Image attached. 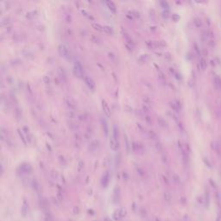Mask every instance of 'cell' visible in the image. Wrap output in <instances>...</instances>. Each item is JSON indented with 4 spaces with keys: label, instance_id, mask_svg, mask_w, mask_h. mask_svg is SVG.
I'll return each mask as SVG.
<instances>
[{
    "label": "cell",
    "instance_id": "cell-1",
    "mask_svg": "<svg viewBox=\"0 0 221 221\" xmlns=\"http://www.w3.org/2000/svg\"><path fill=\"white\" fill-rule=\"evenodd\" d=\"M58 52L62 57L67 60H70L72 58V51L66 43H61L58 46Z\"/></svg>",
    "mask_w": 221,
    "mask_h": 221
},
{
    "label": "cell",
    "instance_id": "cell-2",
    "mask_svg": "<svg viewBox=\"0 0 221 221\" xmlns=\"http://www.w3.org/2000/svg\"><path fill=\"white\" fill-rule=\"evenodd\" d=\"M74 74L77 77L83 76V67L79 61H75L74 64Z\"/></svg>",
    "mask_w": 221,
    "mask_h": 221
},
{
    "label": "cell",
    "instance_id": "cell-3",
    "mask_svg": "<svg viewBox=\"0 0 221 221\" xmlns=\"http://www.w3.org/2000/svg\"><path fill=\"white\" fill-rule=\"evenodd\" d=\"M84 79H85V82H86V86L89 87V89L92 90V91H94V89H95V83L93 80V79L91 77L87 76V75H85L84 76Z\"/></svg>",
    "mask_w": 221,
    "mask_h": 221
},
{
    "label": "cell",
    "instance_id": "cell-4",
    "mask_svg": "<svg viewBox=\"0 0 221 221\" xmlns=\"http://www.w3.org/2000/svg\"><path fill=\"white\" fill-rule=\"evenodd\" d=\"M99 148V141L98 140H93L90 144H89V146H88V149L91 151V152H95L97 151Z\"/></svg>",
    "mask_w": 221,
    "mask_h": 221
},
{
    "label": "cell",
    "instance_id": "cell-5",
    "mask_svg": "<svg viewBox=\"0 0 221 221\" xmlns=\"http://www.w3.org/2000/svg\"><path fill=\"white\" fill-rule=\"evenodd\" d=\"M109 144H110V148L113 151H117L119 148V141H116L112 137V138H110V141H109Z\"/></svg>",
    "mask_w": 221,
    "mask_h": 221
},
{
    "label": "cell",
    "instance_id": "cell-6",
    "mask_svg": "<svg viewBox=\"0 0 221 221\" xmlns=\"http://www.w3.org/2000/svg\"><path fill=\"white\" fill-rule=\"evenodd\" d=\"M102 108H103V111H104V112H105V116L106 117H108V118H110L111 117V110H110V108H109V106H108V104L105 102V100H102Z\"/></svg>",
    "mask_w": 221,
    "mask_h": 221
},
{
    "label": "cell",
    "instance_id": "cell-7",
    "mask_svg": "<svg viewBox=\"0 0 221 221\" xmlns=\"http://www.w3.org/2000/svg\"><path fill=\"white\" fill-rule=\"evenodd\" d=\"M65 103H66V105L68 106V110H74L75 107H76L75 103H74L71 98H66V99H65Z\"/></svg>",
    "mask_w": 221,
    "mask_h": 221
},
{
    "label": "cell",
    "instance_id": "cell-8",
    "mask_svg": "<svg viewBox=\"0 0 221 221\" xmlns=\"http://www.w3.org/2000/svg\"><path fill=\"white\" fill-rule=\"evenodd\" d=\"M105 4L107 5L108 9H109L111 11H112V12H114V13L117 12V7H116L115 3H114L112 1H105Z\"/></svg>",
    "mask_w": 221,
    "mask_h": 221
},
{
    "label": "cell",
    "instance_id": "cell-9",
    "mask_svg": "<svg viewBox=\"0 0 221 221\" xmlns=\"http://www.w3.org/2000/svg\"><path fill=\"white\" fill-rule=\"evenodd\" d=\"M20 169H21L22 172L25 173V174H29V173L31 172V170H32L30 165L27 164V163H24V164L20 165Z\"/></svg>",
    "mask_w": 221,
    "mask_h": 221
},
{
    "label": "cell",
    "instance_id": "cell-10",
    "mask_svg": "<svg viewBox=\"0 0 221 221\" xmlns=\"http://www.w3.org/2000/svg\"><path fill=\"white\" fill-rule=\"evenodd\" d=\"M109 179H110V174H109V172L106 171V172L103 175V178H102V185L104 187H106L109 183Z\"/></svg>",
    "mask_w": 221,
    "mask_h": 221
},
{
    "label": "cell",
    "instance_id": "cell-11",
    "mask_svg": "<svg viewBox=\"0 0 221 221\" xmlns=\"http://www.w3.org/2000/svg\"><path fill=\"white\" fill-rule=\"evenodd\" d=\"M112 137H113L116 141H119V127L117 126V124H114V125H113V129H112Z\"/></svg>",
    "mask_w": 221,
    "mask_h": 221
},
{
    "label": "cell",
    "instance_id": "cell-12",
    "mask_svg": "<svg viewBox=\"0 0 221 221\" xmlns=\"http://www.w3.org/2000/svg\"><path fill=\"white\" fill-rule=\"evenodd\" d=\"M0 137H1V140L2 141H5L8 139V137H7V131L6 130L4 129L3 126H1V131H0Z\"/></svg>",
    "mask_w": 221,
    "mask_h": 221
},
{
    "label": "cell",
    "instance_id": "cell-13",
    "mask_svg": "<svg viewBox=\"0 0 221 221\" xmlns=\"http://www.w3.org/2000/svg\"><path fill=\"white\" fill-rule=\"evenodd\" d=\"M101 122H102V126H103V130L105 131V136H108L109 134V127H108V124H107V122L105 119H101Z\"/></svg>",
    "mask_w": 221,
    "mask_h": 221
},
{
    "label": "cell",
    "instance_id": "cell-14",
    "mask_svg": "<svg viewBox=\"0 0 221 221\" xmlns=\"http://www.w3.org/2000/svg\"><path fill=\"white\" fill-rule=\"evenodd\" d=\"M123 37H124V39H125V41H126V45H127V46L130 45V47L133 48L134 43H133V41H132L131 37H130L128 34H124V35H123Z\"/></svg>",
    "mask_w": 221,
    "mask_h": 221
},
{
    "label": "cell",
    "instance_id": "cell-15",
    "mask_svg": "<svg viewBox=\"0 0 221 221\" xmlns=\"http://www.w3.org/2000/svg\"><path fill=\"white\" fill-rule=\"evenodd\" d=\"M146 45L149 49L158 48V43H157V42H155V41H146Z\"/></svg>",
    "mask_w": 221,
    "mask_h": 221
},
{
    "label": "cell",
    "instance_id": "cell-16",
    "mask_svg": "<svg viewBox=\"0 0 221 221\" xmlns=\"http://www.w3.org/2000/svg\"><path fill=\"white\" fill-rule=\"evenodd\" d=\"M102 32H105L106 34H111L112 35L113 34V30L110 27V26H107V25H103V29H102Z\"/></svg>",
    "mask_w": 221,
    "mask_h": 221
},
{
    "label": "cell",
    "instance_id": "cell-17",
    "mask_svg": "<svg viewBox=\"0 0 221 221\" xmlns=\"http://www.w3.org/2000/svg\"><path fill=\"white\" fill-rule=\"evenodd\" d=\"M170 107H171V109H172L174 112H180V109H179V107L177 106V105L175 104V102L174 101V102H170Z\"/></svg>",
    "mask_w": 221,
    "mask_h": 221
},
{
    "label": "cell",
    "instance_id": "cell-18",
    "mask_svg": "<svg viewBox=\"0 0 221 221\" xmlns=\"http://www.w3.org/2000/svg\"><path fill=\"white\" fill-rule=\"evenodd\" d=\"M17 131H18V134H19V137H21V139H22V141H23V142H24V144H27V139H26V138H25V137H25V136H24V133H23V132H22V131H21V130H19V129H18V130H17Z\"/></svg>",
    "mask_w": 221,
    "mask_h": 221
},
{
    "label": "cell",
    "instance_id": "cell-19",
    "mask_svg": "<svg viewBox=\"0 0 221 221\" xmlns=\"http://www.w3.org/2000/svg\"><path fill=\"white\" fill-rule=\"evenodd\" d=\"M143 101H144V104H146V105H150L151 103H152V99L149 98L148 96H144Z\"/></svg>",
    "mask_w": 221,
    "mask_h": 221
},
{
    "label": "cell",
    "instance_id": "cell-20",
    "mask_svg": "<svg viewBox=\"0 0 221 221\" xmlns=\"http://www.w3.org/2000/svg\"><path fill=\"white\" fill-rule=\"evenodd\" d=\"M142 108H143V112H145V113H148L150 112V110H151L150 105H146V104H143V107Z\"/></svg>",
    "mask_w": 221,
    "mask_h": 221
},
{
    "label": "cell",
    "instance_id": "cell-21",
    "mask_svg": "<svg viewBox=\"0 0 221 221\" xmlns=\"http://www.w3.org/2000/svg\"><path fill=\"white\" fill-rule=\"evenodd\" d=\"M67 115L69 119H74V118H75L76 113H75L74 110H68V112H67Z\"/></svg>",
    "mask_w": 221,
    "mask_h": 221
},
{
    "label": "cell",
    "instance_id": "cell-22",
    "mask_svg": "<svg viewBox=\"0 0 221 221\" xmlns=\"http://www.w3.org/2000/svg\"><path fill=\"white\" fill-rule=\"evenodd\" d=\"M160 4H161V6H162L163 9H167V10H169V3H168V2H166V1H161V2H160Z\"/></svg>",
    "mask_w": 221,
    "mask_h": 221
},
{
    "label": "cell",
    "instance_id": "cell-23",
    "mask_svg": "<svg viewBox=\"0 0 221 221\" xmlns=\"http://www.w3.org/2000/svg\"><path fill=\"white\" fill-rule=\"evenodd\" d=\"M148 133H149V137H150L152 139H154V140H156V139H157V135L155 134V132L154 130H149Z\"/></svg>",
    "mask_w": 221,
    "mask_h": 221
},
{
    "label": "cell",
    "instance_id": "cell-24",
    "mask_svg": "<svg viewBox=\"0 0 221 221\" xmlns=\"http://www.w3.org/2000/svg\"><path fill=\"white\" fill-rule=\"evenodd\" d=\"M10 23V18H9V17H4V18H3L2 21H1L2 25H8Z\"/></svg>",
    "mask_w": 221,
    "mask_h": 221
},
{
    "label": "cell",
    "instance_id": "cell-25",
    "mask_svg": "<svg viewBox=\"0 0 221 221\" xmlns=\"http://www.w3.org/2000/svg\"><path fill=\"white\" fill-rule=\"evenodd\" d=\"M144 119H145V121H146L148 124H151V123H152V119H151V118H150L148 115H145V116H144Z\"/></svg>",
    "mask_w": 221,
    "mask_h": 221
},
{
    "label": "cell",
    "instance_id": "cell-26",
    "mask_svg": "<svg viewBox=\"0 0 221 221\" xmlns=\"http://www.w3.org/2000/svg\"><path fill=\"white\" fill-rule=\"evenodd\" d=\"M158 122L161 123L162 126H166V124H167V123L164 121V119H162V118H158Z\"/></svg>",
    "mask_w": 221,
    "mask_h": 221
},
{
    "label": "cell",
    "instance_id": "cell-27",
    "mask_svg": "<svg viewBox=\"0 0 221 221\" xmlns=\"http://www.w3.org/2000/svg\"><path fill=\"white\" fill-rule=\"evenodd\" d=\"M195 24L196 27H200V26H201V21H200L199 18L195 19Z\"/></svg>",
    "mask_w": 221,
    "mask_h": 221
},
{
    "label": "cell",
    "instance_id": "cell-28",
    "mask_svg": "<svg viewBox=\"0 0 221 221\" xmlns=\"http://www.w3.org/2000/svg\"><path fill=\"white\" fill-rule=\"evenodd\" d=\"M159 79H162V80H164V79H165L164 74H163L161 70H159Z\"/></svg>",
    "mask_w": 221,
    "mask_h": 221
},
{
    "label": "cell",
    "instance_id": "cell-29",
    "mask_svg": "<svg viewBox=\"0 0 221 221\" xmlns=\"http://www.w3.org/2000/svg\"><path fill=\"white\" fill-rule=\"evenodd\" d=\"M125 144H126V148H127V151L129 152L130 151V145H129V141H128V138L125 135Z\"/></svg>",
    "mask_w": 221,
    "mask_h": 221
},
{
    "label": "cell",
    "instance_id": "cell-30",
    "mask_svg": "<svg viewBox=\"0 0 221 221\" xmlns=\"http://www.w3.org/2000/svg\"><path fill=\"white\" fill-rule=\"evenodd\" d=\"M43 80H44V82L46 83V84H49L50 83V79H49V78L47 76V75H45L44 77H43Z\"/></svg>",
    "mask_w": 221,
    "mask_h": 221
},
{
    "label": "cell",
    "instance_id": "cell-31",
    "mask_svg": "<svg viewBox=\"0 0 221 221\" xmlns=\"http://www.w3.org/2000/svg\"><path fill=\"white\" fill-rule=\"evenodd\" d=\"M201 68H202V69H205L206 68V61H205V60H201Z\"/></svg>",
    "mask_w": 221,
    "mask_h": 221
},
{
    "label": "cell",
    "instance_id": "cell-32",
    "mask_svg": "<svg viewBox=\"0 0 221 221\" xmlns=\"http://www.w3.org/2000/svg\"><path fill=\"white\" fill-rule=\"evenodd\" d=\"M173 18H174L175 21H177L178 19H180V17H179L178 15H176V14H174V15H173Z\"/></svg>",
    "mask_w": 221,
    "mask_h": 221
},
{
    "label": "cell",
    "instance_id": "cell-33",
    "mask_svg": "<svg viewBox=\"0 0 221 221\" xmlns=\"http://www.w3.org/2000/svg\"><path fill=\"white\" fill-rule=\"evenodd\" d=\"M81 11H82V13H84V15H85V16H88V13H87L85 10H82ZM88 17H89V16H88Z\"/></svg>",
    "mask_w": 221,
    "mask_h": 221
}]
</instances>
